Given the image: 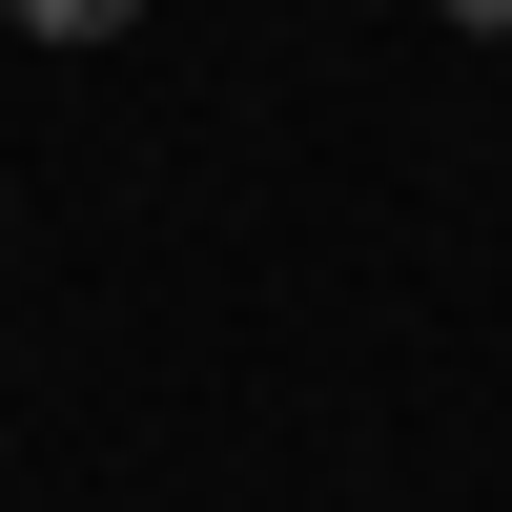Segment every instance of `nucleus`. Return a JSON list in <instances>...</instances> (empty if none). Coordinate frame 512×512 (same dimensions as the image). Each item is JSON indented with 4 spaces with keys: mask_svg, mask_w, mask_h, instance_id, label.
Masks as SVG:
<instances>
[{
    "mask_svg": "<svg viewBox=\"0 0 512 512\" xmlns=\"http://www.w3.org/2000/svg\"><path fill=\"white\" fill-rule=\"evenodd\" d=\"M21 21H41V41H123L144 0H21Z\"/></svg>",
    "mask_w": 512,
    "mask_h": 512,
    "instance_id": "f257e3e1",
    "label": "nucleus"
},
{
    "mask_svg": "<svg viewBox=\"0 0 512 512\" xmlns=\"http://www.w3.org/2000/svg\"><path fill=\"white\" fill-rule=\"evenodd\" d=\"M451 21H492V41H512V0H451Z\"/></svg>",
    "mask_w": 512,
    "mask_h": 512,
    "instance_id": "f03ea898",
    "label": "nucleus"
}]
</instances>
